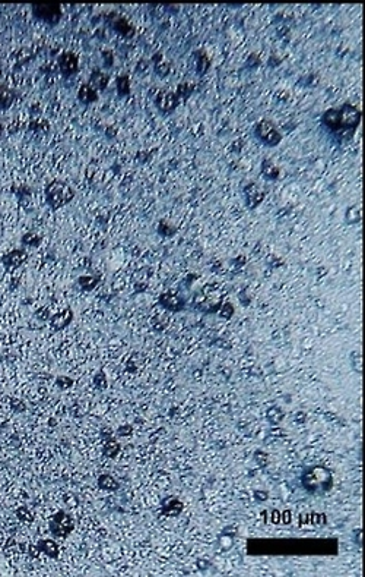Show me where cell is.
Returning <instances> with one entry per match:
<instances>
[{
  "mask_svg": "<svg viewBox=\"0 0 365 577\" xmlns=\"http://www.w3.org/2000/svg\"><path fill=\"white\" fill-rule=\"evenodd\" d=\"M355 538H357V544H358V545H363V539H361V531H355Z\"/></svg>",
  "mask_w": 365,
  "mask_h": 577,
  "instance_id": "cell-37",
  "label": "cell"
},
{
  "mask_svg": "<svg viewBox=\"0 0 365 577\" xmlns=\"http://www.w3.org/2000/svg\"><path fill=\"white\" fill-rule=\"evenodd\" d=\"M256 459L260 462V466H266V460H267V456L263 453V451H257L256 453Z\"/></svg>",
  "mask_w": 365,
  "mask_h": 577,
  "instance_id": "cell-34",
  "label": "cell"
},
{
  "mask_svg": "<svg viewBox=\"0 0 365 577\" xmlns=\"http://www.w3.org/2000/svg\"><path fill=\"white\" fill-rule=\"evenodd\" d=\"M73 197H75L73 188L62 180H53L45 188V200L53 210H59L67 205L73 200Z\"/></svg>",
  "mask_w": 365,
  "mask_h": 577,
  "instance_id": "cell-3",
  "label": "cell"
},
{
  "mask_svg": "<svg viewBox=\"0 0 365 577\" xmlns=\"http://www.w3.org/2000/svg\"><path fill=\"white\" fill-rule=\"evenodd\" d=\"M327 517L323 513H310V514H301L300 525H313V526H323L326 525Z\"/></svg>",
  "mask_w": 365,
  "mask_h": 577,
  "instance_id": "cell-15",
  "label": "cell"
},
{
  "mask_svg": "<svg viewBox=\"0 0 365 577\" xmlns=\"http://www.w3.org/2000/svg\"><path fill=\"white\" fill-rule=\"evenodd\" d=\"M37 548L40 550V553L47 554L50 558H57L59 557V547L51 539H41V541H38Z\"/></svg>",
  "mask_w": 365,
  "mask_h": 577,
  "instance_id": "cell-16",
  "label": "cell"
},
{
  "mask_svg": "<svg viewBox=\"0 0 365 577\" xmlns=\"http://www.w3.org/2000/svg\"><path fill=\"white\" fill-rule=\"evenodd\" d=\"M254 135L258 141H261L266 147H276L280 142L282 136H280L278 128L269 122V120H261L258 122L254 128Z\"/></svg>",
  "mask_w": 365,
  "mask_h": 577,
  "instance_id": "cell-5",
  "label": "cell"
},
{
  "mask_svg": "<svg viewBox=\"0 0 365 577\" xmlns=\"http://www.w3.org/2000/svg\"><path fill=\"white\" fill-rule=\"evenodd\" d=\"M256 498H260V501H264L266 498H267V494L266 492H260V491H257L256 492Z\"/></svg>",
  "mask_w": 365,
  "mask_h": 577,
  "instance_id": "cell-36",
  "label": "cell"
},
{
  "mask_svg": "<svg viewBox=\"0 0 365 577\" xmlns=\"http://www.w3.org/2000/svg\"><path fill=\"white\" fill-rule=\"evenodd\" d=\"M59 67L63 76H73L79 70V59L75 53L66 51L59 57Z\"/></svg>",
  "mask_w": 365,
  "mask_h": 577,
  "instance_id": "cell-8",
  "label": "cell"
},
{
  "mask_svg": "<svg viewBox=\"0 0 365 577\" xmlns=\"http://www.w3.org/2000/svg\"><path fill=\"white\" fill-rule=\"evenodd\" d=\"M183 510V503L177 498H167L162 503V513L165 516H177Z\"/></svg>",
  "mask_w": 365,
  "mask_h": 577,
  "instance_id": "cell-18",
  "label": "cell"
},
{
  "mask_svg": "<svg viewBox=\"0 0 365 577\" xmlns=\"http://www.w3.org/2000/svg\"><path fill=\"white\" fill-rule=\"evenodd\" d=\"M16 98V94L13 89L0 84V110H7Z\"/></svg>",
  "mask_w": 365,
  "mask_h": 577,
  "instance_id": "cell-14",
  "label": "cell"
},
{
  "mask_svg": "<svg viewBox=\"0 0 365 577\" xmlns=\"http://www.w3.org/2000/svg\"><path fill=\"white\" fill-rule=\"evenodd\" d=\"M270 522L273 525H280L282 523V513L278 510L272 511V516H270Z\"/></svg>",
  "mask_w": 365,
  "mask_h": 577,
  "instance_id": "cell-32",
  "label": "cell"
},
{
  "mask_svg": "<svg viewBox=\"0 0 365 577\" xmlns=\"http://www.w3.org/2000/svg\"><path fill=\"white\" fill-rule=\"evenodd\" d=\"M351 362H352V366L355 368V371L357 372H363V366H361V357H360V353L358 352H354L352 355H351Z\"/></svg>",
  "mask_w": 365,
  "mask_h": 577,
  "instance_id": "cell-30",
  "label": "cell"
},
{
  "mask_svg": "<svg viewBox=\"0 0 365 577\" xmlns=\"http://www.w3.org/2000/svg\"><path fill=\"white\" fill-rule=\"evenodd\" d=\"M117 92L120 97H124L130 92V79L127 75H122L117 78Z\"/></svg>",
  "mask_w": 365,
  "mask_h": 577,
  "instance_id": "cell-23",
  "label": "cell"
},
{
  "mask_svg": "<svg viewBox=\"0 0 365 577\" xmlns=\"http://www.w3.org/2000/svg\"><path fill=\"white\" fill-rule=\"evenodd\" d=\"M32 13L37 19L43 21V22L48 23L51 26L57 25L60 22L62 16H63V10H62V6L60 4H56V3H40V4H34L32 6Z\"/></svg>",
  "mask_w": 365,
  "mask_h": 577,
  "instance_id": "cell-4",
  "label": "cell"
},
{
  "mask_svg": "<svg viewBox=\"0 0 365 577\" xmlns=\"http://www.w3.org/2000/svg\"><path fill=\"white\" fill-rule=\"evenodd\" d=\"M78 98L84 104H92L98 101V91L94 87H91L89 84H84L78 91Z\"/></svg>",
  "mask_w": 365,
  "mask_h": 577,
  "instance_id": "cell-12",
  "label": "cell"
},
{
  "mask_svg": "<svg viewBox=\"0 0 365 577\" xmlns=\"http://www.w3.org/2000/svg\"><path fill=\"white\" fill-rule=\"evenodd\" d=\"M301 484L310 494L322 495L333 488V476L323 466L308 467L301 478Z\"/></svg>",
  "mask_w": 365,
  "mask_h": 577,
  "instance_id": "cell-2",
  "label": "cell"
},
{
  "mask_svg": "<svg viewBox=\"0 0 365 577\" xmlns=\"http://www.w3.org/2000/svg\"><path fill=\"white\" fill-rule=\"evenodd\" d=\"M1 135H3V126L0 125V139H1Z\"/></svg>",
  "mask_w": 365,
  "mask_h": 577,
  "instance_id": "cell-38",
  "label": "cell"
},
{
  "mask_svg": "<svg viewBox=\"0 0 365 577\" xmlns=\"http://www.w3.org/2000/svg\"><path fill=\"white\" fill-rule=\"evenodd\" d=\"M178 95L172 91H159L155 98V106L161 113H170L178 106Z\"/></svg>",
  "mask_w": 365,
  "mask_h": 577,
  "instance_id": "cell-7",
  "label": "cell"
},
{
  "mask_svg": "<svg viewBox=\"0 0 365 577\" xmlns=\"http://www.w3.org/2000/svg\"><path fill=\"white\" fill-rule=\"evenodd\" d=\"M28 255L25 251L22 249H15V251H10L7 254H4L1 257V266L4 267L6 271H10V270H15L18 267H21L25 261H26Z\"/></svg>",
  "mask_w": 365,
  "mask_h": 577,
  "instance_id": "cell-9",
  "label": "cell"
},
{
  "mask_svg": "<svg viewBox=\"0 0 365 577\" xmlns=\"http://www.w3.org/2000/svg\"><path fill=\"white\" fill-rule=\"evenodd\" d=\"M159 303L168 309V311H181L184 308V300L180 299L177 294H172V293H165V294H161L159 296Z\"/></svg>",
  "mask_w": 365,
  "mask_h": 577,
  "instance_id": "cell-10",
  "label": "cell"
},
{
  "mask_svg": "<svg viewBox=\"0 0 365 577\" xmlns=\"http://www.w3.org/2000/svg\"><path fill=\"white\" fill-rule=\"evenodd\" d=\"M57 385L62 388V390H67L73 385V381L69 377H59L57 378Z\"/></svg>",
  "mask_w": 365,
  "mask_h": 577,
  "instance_id": "cell-31",
  "label": "cell"
},
{
  "mask_svg": "<svg viewBox=\"0 0 365 577\" xmlns=\"http://www.w3.org/2000/svg\"><path fill=\"white\" fill-rule=\"evenodd\" d=\"M50 531L54 536H60V538H66L67 535H70V532L73 531V520L72 517L65 513V511H59L56 513L51 520H50Z\"/></svg>",
  "mask_w": 365,
  "mask_h": 577,
  "instance_id": "cell-6",
  "label": "cell"
},
{
  "mask_svg": "<svg viewBox=\"0 0 365 577\" xmlns=\"http://www.w3.org/2000/svg\"><path fill=\"white\" fill-rule=\"evenodd\" d=\"M91 87L97 89V91H101V89H106L108 84V76L106 73H103L101 70H94L91 73V78H89V82H88Z\"/></svg>",
  "mask_w": 365,
  "mask_h": 577,
  "instance_id": "cell-17",
  "label": "cell"
},
{
  "mask_svg": "<svg viewBox=\"0 0 365 577\" xmlns=\"http://www.w3.org/2000/svg\"><path fill=\"white\" fill-rule=\"evenodd\" d=\"M282 418H283V412L280 410L278 406H273V407H270L267 410V421L270 422V423L276 425V423H279L282 421Z\"/></svg>",
  "mask_w": 365,
  "mask_h": 577,
  "instance_id": "cell-25",
  "label": "cell"
},
{
  "mask_svg": "<svg viewBox=\"0 0 365 577\" xmlns=\"http://www.w3.org/2000/svg\"><path fill=\"white\" fill-rule=\"evenodd\" d=\"M263 194L258 191V188L254 183H250L247 188H245V202L248 205V208H256L258 204L263 200Z\"/></svg>",
  "mask_w": 365,
  "mask_h": 577,
  "instance_id": "cell-13",
  "label": "cell"
},
{
  "mask_svg": "<svg viewBox=\"0 0 365 577\" xmlns=\"http://www.w3.org/2000/svg\"><path fill=\"white\" fill-rule=\"evenodd\" d=\"M345 219H346V223H349V224L361 222V207L358 204L349 207L345 213Z\"/></svg>",
  "mask_w": 365,
  "mask_h": 577,
  "instance_id": "cell-21",
  "label": "cell"
},
{
  "mask_svg": "<svg viewBox=\"0 0 365 577\" xmlns=\"http://www.w3.org/2000/svg\"><path fill=\"white\" fill-rule=\"evenodd\" d=\"M119 453H120V444L117 441L111 440V438L107 440L106 445H104V454L107 457H110V459H114V457H117Z\"/></svg>",
  "mask_w": 365,
  "mask_h": 577,
  "instance_id": "cell-24",
  "label": "cell"
},
{
  "mask_svg": "<svg viewBox=\"0 0 365 577\" xmlns=\"http://www.w3.org/2000/svg\"><path fill=\"white\" fill-rule=\"evenodd\" d=\"M98 282H100V277H92V276H85L79 279V285L84 290H92L98 285Z\"/></svg>",
  "mask_w": 365,
  "mask_h": 577,
  "instance_id": "cell-26",
  "label": "cell"
},
{
  "mask_svg": "<svg viewBox=\"0 0 365 577\" xmlns=\"http://www.w3.org/2000/svg\"><path fill=\"white\" fill-rule=\"evenodd\" d=\"M119 435H130L131 434V428L130 426H122L119 431H117Z\"/></svg>",
  "mask_w": 365,
  "mask_h": 577,
  "instance_id": "cell-35",
  "label": "cell"
},
{
  "mask_svg": "<svg viewBox=\"0 0 365 577\" xmlns=\"http://www.w3.org/2000/svg\"><path fill=\"white\" fill-rule=\"evenodd\" d=\"M16 516H18V519L19 520H22V522H32V519H34V516H32V513L28 510L26 507H19L18 510H16Z\"/></svg>",
  "mask_w": 365,
  "mask_h": 577,
  "instance_id": "cell-28",
  "label": "cell"
},
{
  "mask_svg": "<svg viewBox=\"0 0 365 577\" xmlns=\"http://www.w3.org/2000/svg\"><path fill=\"white\" fill-rule=\"evenodd\" d=\"M40 242H41V238H40L38 235L32 233V232L22 236V244L26 245V246H32V248H34V246H38Z\"/></svg>",
  "mask_w": 365,
  "mask_h": 577,
  "instance_id": "cell-27",
  "label": "cell"
},
{
  "mask_svg": "<svg viewBox=\"0 0 365 577\" xmlns=\"http://www.w3.org/2000/svg\"><path fill=\"white\" fill-rule=\"evenodd\" d=\"M111 25H113V28H114L117 32H120V34H123V35H126V37L133 35V26H131L129 23V21H126L124 18H116L114 22L111 23Z\"/></svg>",
  "mask_w": 365,
  "mask_h": 577,
  "instance_id": "cell-20",
  "label": "cell"
},
{
  "mask_svg": "<svg viewBox=\"0 0 365 577\" xmlns=\"http://www.w3.org/2000/svg\"><path fill=\"white\" fill-rule=\"evenodd\" d=\"M280 170L270 161V160H263L261 163V175L266 180H276L279 178Z\"/></svg>",
  "mask_w": 365,
  "mask_h": 577,
  "instance_id": "cell-19",
  "label": "cell"
},
{
  "mask_svg": "<svg viewBox=\"0 0 365 577\" xmlns=\"http://www.w3.org/2000/svg\"><path fill=\"white\" fill-rule=\"evenodd\" d=\"M98 487L101 489H106V491H116V489H119V484L113 476L101 475L98 478Z\"/></svg>",
  "mask_w": 365,
  "mask_h": 577,
  "instance_id": "cell-22",
  "label": "cell"
},
{
  "mask_svg": "<svg viewBox=\"0 0 365 577\" xmlns=\"http://www.w3.org/2000/svg\"><path fill=\"white\" fill-rule=\"evenodd\" d=\"M94 382H95V385H97L100 390H104V388L107 387V379H106L104 372H98V374L94 377Z\"/></svg>",
  "mask_w": 365,
  "mask_h": 577,
  "instance_id": "cell-29",
  "label": "cell"
},
{
  "mask_svg": "<svg viewBox=\"0 0 365 577\" xmlns=\"http://www.w3.org/2000/svg\"><path fill=\"white\" fill-rule=\"evenodd\" d=\"M72 318H73V312H72V309H65V311L56 313V315L50 319V322H51V327H53V328H56V330H63V328H66V327L70 324Z\"/></svg>",
  "mask_w": 365,
  "mask_h": 577,
  "instance_id": "cell-11",
  "label": "cell"
},
{
  "mask_svg": "<svg viewBox=\"0 0 365 577\" xmlns=\"http://www.w3.org/2000/svg\"><path fill=\"white\" fill-rule=\"evenodd\" d=\"M361 122V111L352 104H344L338 109L324 111L322 123L332 132H354Z\"/></svg>",
  "mask_w": 365,
  "mask_h": 577,
  "instance_id": "cell-1",
  "label": "cell"
},
{
  "mask_svg": "<svg viewBox=\"0 0 365 577\" xmlns=\"http://www.w3.org/2000/svg\"><path fill=\"white\" fill-rule=\"evenodd\" d=\"M292 520V514L291 511H282V525H289Z\"/></svg>",
  "mask_w": 365,
  "mask_h": 577,
  "instance_id": "cell-33",
  "label": "cell"
}]
</instances>
